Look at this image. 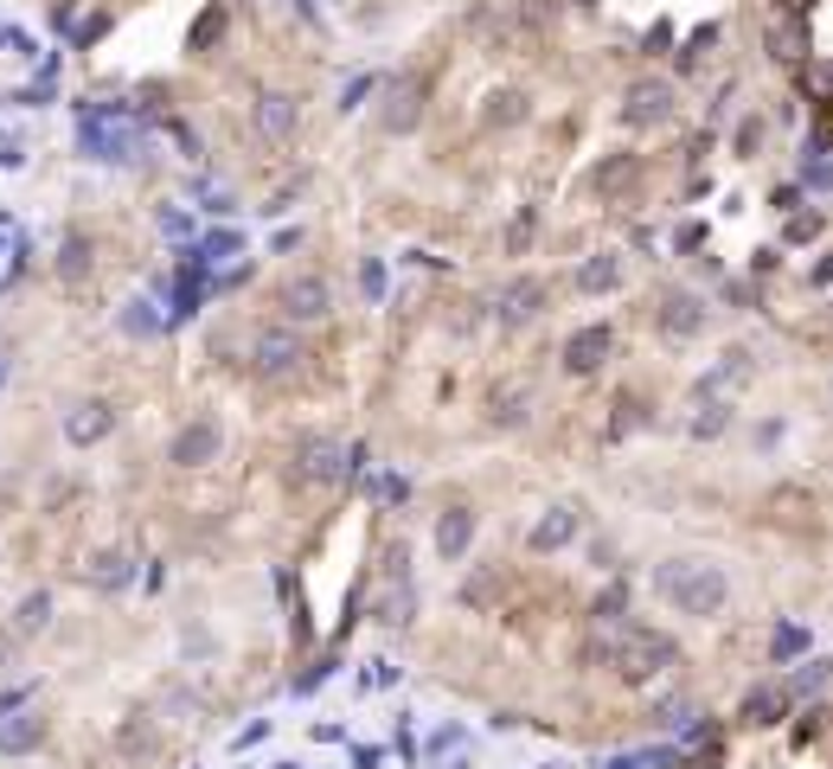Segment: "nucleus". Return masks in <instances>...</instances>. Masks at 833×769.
Returning a JSON list of instances; mask_svg holds the SVG:
<instances>
[{"label":"nucleus","mask_w":833,"mask_h":769,"mask_svg":"<svg viewBox=\"0 0 833 769\" xmlns=\"http://www.w3.org/2000/svg\"><path fill=\"white\" fill-rule=\"evenodd\" d=\"M610 359V328H584V334H571V347H564V366L571 372H597Z\"/></svg>","instance_id":"6e6552de"},{"label":"nucleus","mask_w":833,"mask_h":769,"mask_svg":"<svg viewBox=\"0 0 833 769\" xmlns=\"http://www.w3.org/2000/svg\"><path fill=\"white\" fill-rule=\"evenodd\" d=\"M39 738H46V725H39V718H13V725H0V751H7V757L39 751Z\"/></svg>","instance_id":"f8f14e48"},{"label":"nucleus","mask_w":833,"mask_h":769,"mask_svg":"<svg viewBox=\"0 0 833 769\" xmlns=\"http://www.w3.org/2000/svg\"><path fill=\"white\" fill-rule=\"evenodd\" d=\"M416 123V84H392L385 97V129H411Z\"/></svg>","instance_id":"ddd939ff"},{"label":"nucleus","mask_w":833,"mask_h":769,"mask_svg":"<svg viewBox=\"0 0 833 769\" xmlns=\"http://www.w3.org/2000/svg\"><path fill=\"white\" fill-rule=\"evenodd\" d=\"M154 328H161V321L148 315V302H136V308H129V334H154Z\"/></svg>","instance_id":"412c9836"},{"label":"nucleus","mask_w":833,"mask_h":769,"mask_svg":"<svg viewBox=\"0 0 833 769\" xmlns=\"http://www.w3.org/2000/svg\"><path fill=\"white\" fill-rule=\"evenodd\" d=\"M821 680H828V661H815V667H808V674H802V680H795V687H802V693H815V687H821Z\"/></svg>","instance_id":"b1692460"},{"label":"nucleus","mask_w":833,"mask_h":769,"mask_svg":"<svg viewBox=\"0 0 833 769\" xmlns=\"http://www.w3.org/2000/svg\"><path fill=\"white\" fill-rule=\"evenodd\" d=\"M539 308H546V282L539 277H520V282L500 289V315H507V321H533Z\"/></svg>","instance_id":"423d86ee"},{"label":"nucleus","mask_w":833,"mask_h":769,"mask_svg":"<svg viewBox=\"0 0 833 769\" xmlns=\"http://www.w3.org/2000/svg\"><path fill=\"white\" fill-rule=\"evenodd\" d=\"M46 610H52L46 597H26V610H20V623H26V629H39V623H46Z\"/></svg>","instance_id":"4be33fe9"},{"label":"nucleus","mask_w":833,"mask_h":769,"mask_svg":"<svg viewBox=\"0 0 833 769\" xmlns=\"http://www.w3.org/2000/svg\"><path fill=\"white\" fill-rule=\"evenodd\" d=\"M623 116L628 123H667L674 116V84H635Z\"/></svg>","instance_id":"20e7f679"},{"label":"nucleus","mask_w":833,"mask_h":769,"mask_svg":"<svg viewBox=\"0 0 833 769\" xmlns=\"http://www.w3.org/2000/svg\"><path fill=\"white\" fill-rule=\"evenodd\" d=\"M654 584H661V597H667L680 616H718L725 597H731L725 571H718V564H699V559H674Z\"/></svg>","instance_id":"f257e3e1"},{"label":"nucleus","mask_w":833,"mask_h":769,"mask_svg":"<svg viewBox=\"0 0 833 769\" xmlns=\"http://www.w3.org/2000/svg\"><path fill=\"white\" fill-rule=\"evenodd\" d=\"M84 411H90V418H71V443H97V436L110 430V411H103V405H84Z\"/></svg>","instance_id":"dca6fc26"},{"label":"nucleus","mask_w":833,"mask_h":769,"mask_svg":"<svg viewBox=\"0 0 833 769\" xmlns=\"http://www.w3.org/2000/svg\"><path fill=\"white\" fill-rule=\"evenodd\" d=\"M718 430H725V405H705L693 418V436H718Z\"/></svg>","instance_id":"aec40b11"},{"label":"nucleus","mask_w":833,"mask_h":769,"mask_svg":"<svg viewBox=\"0 0 833 769\" xmlns=\"http://www.w3.org/2000/svg\"><path fill=\"white\" fill-rule=\"evenodd\" d=\"M494 123H520V97H500L494 103Z\"/></svg>","instance_id":"5701e85b"},{"label":"nucleus","mask_w":833,"mask_h":769,"mask_svg":"<svg viewBox=\"0 0 833 769\" xmlns=\"http://www.w3.org/2000/svg\"><path fill=\"white\" fill-rule=\"evenodd\" d=\"M744 712H751V725H776V712H782V693H776V687H764V693H751V705H744Z\"/></svg>","instance_id":"f3484780"},{"label":"nucleus","mask_w":833,"mask_h":769,"mask_svg":"<svg viewBox=\"0 0 833 769\" xmlns=\"http://www.w3.org/2000/svg\"><path fill=\"white\" fill-rule=\"evenodd\" d=\"M97 584H103V590H123V584H129V564L123 559H97Z\"/></svg>","instance_id":"6ab92c4d"},{"label":"nucleus","mask_w":833,"mask_h":769,"mask_svg":"<svg viewBox=\"0 0 833 769\" xmlns=\"http://www.w3.org/2000/svg\"><path fill=\"white\" fill-rule=\"evenodd\" d=\"M616 282H623V264H616V257H590V264L577 270V289H590V295H597V289H616Z\"/></svg>","instance_id":"2eb2a0df"},{"label":"nucleus","mask_w":833,"mask_h":769,"mask_svg":"<svg viewBox=\"0 0 833 769\" xmlns=\"http://www.w3.org/2000/svg\"><path fill=\"white\" fill-rule=\"evenodd\" d=\"M295 475L302 482H341L347 475V449L334 436H302L295 443Z\"/></svg>","instance_id":"f03ea898"},{"label":"nucleus","mask_w":833,"mask_h":769,"mask_svg":"<svg viewBox=\"0 0 833 769\" xmlns=\"http://www.w3.org/2000/svg\"><path fill=\"white\" fill-rule=\"evenodd\" d=\"M628 180H635V161H610V167H603V174H597V187H603V193H616V187H628Z\"/></svg>","instance_id":"a211bd4d"},{"label":"nucleus","mask_w":833,"mask_h":769,"mask_svg":"<svg viewBox=\"0 0 833 769\" xmlns=\"http://www.w3.org/2000/svg\"><path fill=\"white\" fill-rule=\"evenodd\" d=\"M289 359H302V347H295L289 334H264V341H257V366H264V372H282Z\"/></svg>","instance_id":"4468645a"},{"label":"nucleus","mask_w":833,"mask_h":769,"mask_svg":"<svg viewBox=\"0 0 833 769\" xmlns=\"http://www.w3.org/2000/svg\"><path fill=\"white\" fill-rule=\"evenodd\" d=\"M661 328H667V334H699V328H705V308H699L693 295H674V302L661 308Z\"/></svg>","instance_id":"9b49d317"},{"label":"nucleus","mask_w":833,"mask_h":769,"mask_svg":"<svg viewBox=\"0 0 833 769\" xmlns=\"http://www.w3.org/2000/svg\"><path fill=\"white\" fill-rule=\"evenodd\" d=\"M218 443H225V430H218L212 418L187 423V430H180V443H174V462H180V469H200V462L218 456Z\"/></svg>","instance_id":"7ed1b4c3"},{"label":"nucleus","mask_w":833,"mask_h":769,"mask_svg":"<svg viewBox=\"0 0 833 769\" xmlns=\"http://www.w3.org/2000/svg\"><path fill=\"white\" fill-rule=\"evenodd\" d=\"M571 533H577V513H571V507H552V513L533 526V552H558V546H571Z\"/></svg>","instance_id":"1a4fd4ad"},{"label":"nucleus","mask_w":833,"mask_h":769,"mask_svg":"<svg viewBox=\"0 0 833 769\" xmlns=\"http://www.w3.org/2000/svg\"><path fill=\"white\" fill-rule=\"evenodd\" d=\"M257 129H264V136H270V141H289V136H295V103L270 90V97L257 103Z\"/></svg>","instance_id":"9d476101"},{"label":"nucleus","mask_w":833,"mask_h":769,"mask_svg":"<svg viewBox=\"0 0 833 769\" xmlns=\"http://www.w3.org/2000/svg\"><path fill=\"white\" fill-rule=\"evenodd\" d=\"M282 308H289L295 321H321V315H328V282L321 277H295L289 289H282Z\"/></svg>","instance_id":"39448f33"},{"label":"nucleus","mask_w":833,"mask_h":769,"mask_svg":"<svg viewBox=\"0 0 833 769\" xmlns=\"http://www.w3.org/2000/svg\"><path fill=\"white\" fill-rule=\"evenodd\" d=\"M469 539H475V513H469V507H449V513L436 520V552H443V559H462Z\"/></svg>","instance_id":"0eeeda50"}]
</instances>
